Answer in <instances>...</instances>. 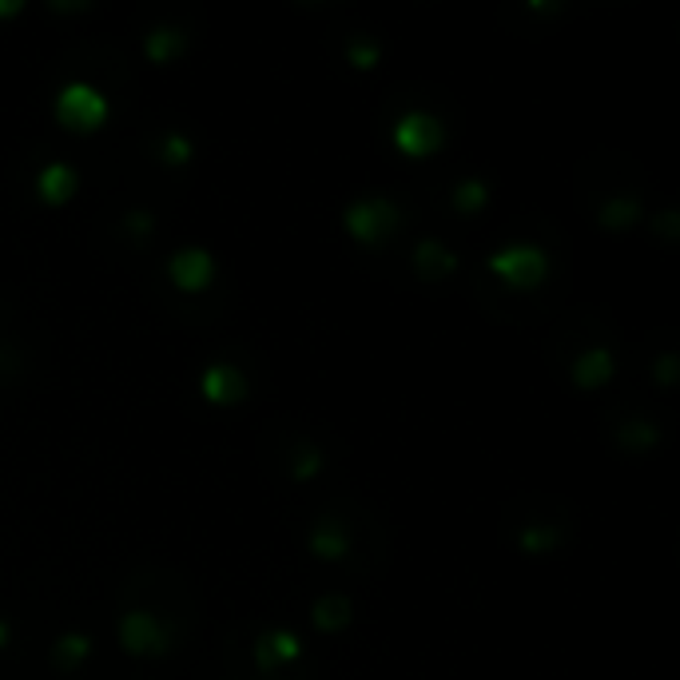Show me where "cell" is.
I'll return each instance as SVG.
<instances>
[{
  "instance_id": "1",
  "label": "cell",
  "mask_w": 680,
  "mask_h": 680,
  "mask_svg": "<svg viewBox=\"0 0 680 680\" xmlns=\"http://www.w3.org/2000/svg\"><path fill=\"white\" fill-rule=\"evenodd\" d=\"M108 96L99 89H92V84H65L60 89V96H56V124L60 128H68V132H80V136H92L99 132L104 124H108Z\"/></svg>"
},
{
  "instance_id": "2",
  "label": "cell",
  "mask_w": 680,
  "mask_h": 680,
  "mask_svg": "<svg viewBox=\"0 0 680 680\" xmlns=\"http://www.w3.org/2000/svg\"><path fill=\"white\" fill-rule=\"evenodd\" d=\"M490 271L509 286H538L549 274V255L534 243H509L502 251L490 255Z\"/></svg>"
},
{
  "instance_id": "3",
  "label": "cell",
  "mask_w": 680,
  "mask_h": 680,
  "mask_svg": "<svg viewBox=\"0 0 680 680\" xmlns=\"http://www.w3.org/2000/svg\"><path fill=\"white\" fill-rule=\"evenodd\" d=\"M342 223H347V235L359 243H366V247H374V243H383L390 231L398 227V208L390 203V199H354L351 208H347V215H342Z\"/></svg>"
},
{
  "instance_id": "4",
  "label": "cell",
  "mask_w": 680,
  "mask_h": 680,
  "mask_svg": "<svg viewBox=\"0 0 680 680\" xmlns=\"http://www.w3.org/2000/svg\"><path fill=\"white\" fill-rule=\"evenodd\" d=\"M446 143V128H442L438 116L430 112H407L402 120L395 124V148L410 160H426Z\"/></svg>"
},
{
  "instance_id": "5",
  "label": "cell",
  "mask_w": 680,
  "mask_h": 680,
  "mask_svg": "<svg viewBox=\"0 0 680 680\" xmlns=\"http://www.w3.org/2000/svg\"><path fill=\"white\" fill-rule=\"evenodd\" d=\"M120 645L128 648V653H136V657H152V653H164L167 648V633L152 613L132 609V613H124V621H120Z\"/></svg>"
},
{
  "instance_id": "6",
  "label": "cell",
  "mask_w": 680,
  "mask_h": 680,
  "mask_svg": "<svg viewBox=\"0 0 680 680\" xmlns=\"http://www.w3.org/2000/svg\"><path fill=\"white\" fill-rule=\"evenodd\" d=\"M167 274H172V283H176L179 291L196 295V291L211 286V279H215V259H211V251H203V247H184V251L172 255Z\"/></svg>"
},
{
  "instance_id": "7",
  "label": "cell",
  "mask_w": 680,
  "mask_h": 680,
  "mask_svg": "<svg viewBox=\"0 0 680 680\" xmlns=\"http://www.w3.org/2000/svg\"><path fill=\"white\" fill-rule=\"evenodd\" d=\"M199 395L208 398L211 407H235L247 398V378H243L239 366L231 363H211L199 378Z\"/></svg>"
},
{
  "instance_id": "8",
  "label": "cell",
  "mask_w": 680,
  "mask_h": 680,
  "mask_svg": "<svg viewBox=\"0 0 680 680\" xmlns=\"http://www.w3.org/2000/svg\"><path fill=\"white\" fill-rule=\"evenodd\" d=\"M303 657V641H298L291 629H271V633L259 636L255 645V660L259 669H279V665H295Z\"/></svg>"
},
{
  "instance_id": "9",
  "label": "cell",
  "mask_w": 680,
  "mask_h": 680,
  "mask_svg": "<svg viewBox=\"0 0 680 680\" xmlns=\"http://www.w3.org/2000/svg\"><path fill=\"white\" fill-rule=\"evenodd\" d=\"M77 172L68 164H45V172L36 176V196H40V203H48V208H60V203H68V199L77 196Z\"/></svg>"
},
{
  "instance_id": "10",
  "label": "cell",
  "mask_w": 680,
  "mask_h": 680,
  "mask_svg": "<svg viewBox=\"0 0 680 680\" xmlns=\"http://www.w3.org/2000/svg\"><path fill=\"white\" fill-rule=\"evenodd\" d=\"M617 371V359L613 351H605V347H593L585 351L577 363H573V383L582 386V390H601Z\"/></svg>"
},
{
  "instance_id": "11",
  "label": "cell",
  "mask_w": 680,
  "mask_h": 680,
  "mask_svg": "<svg viewBox=\"0 0 680 680\" xmlns=\"http://www.w3.org/2000/svg\"><path fill=\"white\" fill-rule=\"evenodd\" d=\"M414 267H418L422 279L438 283V279H446V274L458 271V255H454L450 247H442L438 239H422L414 247Z\"/></svg>"
},
{
  "instance_id": "12",
  "label": "cell",
  "mask_w": 680,
  "mask_h": 680,
  "mask_svg": "<svg viewBox=\"0 0 680 680\" xmlns=\"http://www.w3.org/2000/svg\"><path fill=\"white\" fill-rule=\"evenodd\" d=\"M354 617V605L351 597H342V593H323L315 605H310V621H315V629H323V633H342V629L351 625Z\"/></svg>"
},
{
  "instance_id": "13",
  "label": "cell",
  "mask_w": 680,
  "mask_h": 680,
  "mask_svg": "<svg viewBox=\"0 0 680 680\" xmlns=\"http://www.w3.org/2000/svg\"><path fill=\"white\" fill-rule=\"evenodd\" d=\"M310 553L315 558H323V561H335V558H342L347 549H351V538H347V529L339 526V521H330V517H323L315 529H310Z\"/></svg>"
},
{
  "instance_id": "14",
  "label": "cell",
  "mask_w": 680,
  "mask_h": 680,
  "mask_svg": "<svg viewBox=\"0 0 680 680\" xmlns=\"http://www.w3.org/2000/svg\"><path fill=\"white\" fill-rule=\"evenodd\" d=\"M184 33L179 28H167V24H160V28H152L148 33V40H143V52H148V60L152 65H172L179 52H184Z\"/></svg>"
},
{
  "instance_id": "15",
  "label": "cell",
  "mask_w": 680,
  "mask_h": 680,
  "mask_svg": "<svg viewBox=\"0 0 680 680\" xmlns=\"http://www.w3.org/2000/svg\"><path fill=\"white\" fill-rule=\"evenodd\" d=\"M89 653H92V636H84V633H65L52 645L56 669H77V665H84Z\"/></svg>"
},
{
  "instance_id": "16",
  "label": "cell",
  "mask_w": 680,
  "mask_h": 680,
  "mask_svg": "<svg viewBox=\"0 0 680 680\" xmlns=\"http://www.w3.org/2000/svg\"><path fill=\"white\" fill-rule=\"evenodd\" d=\"M633 223H641V203L636 199H609L601 208L605 231H629Z\"/></svg>"
},
{
  "instance_id": "17",
  "label": "cell",
  "mask_w": 680,
  "mask_h": 680,
  "mask_svg": "<svg viewBox=\"0 0 680 680\" xmlns=\"http://www.w3.org/2000/svg\"><path fill=\"white\" fill-rule=\"evenodd\" d=\"M485 203H490V184H485V179H461V184L454 187V208L466 211V215L482 211Z\"/></svg>"
},
{
  "instance_id": "18",
  "label": "cell",
  "mask_w": 680,
  "mask_h": 680,
  "mask_svg": "<svg viewBox=\"0 0 680 680\" xmlns=\"http://www.w3.org/2000/svg\"><path fill=\"white\" fill-rule=\"evenodd\" d=\"M517 546H521V553H549V549L561 546V529L558 526H529V529H521Z\"/></svg>"
},
{
  "instance_id": "19",
  "label": "cell",
  "mask_w": 680,
  "mask_h": 680,
  "mask_svg": "<svg viewBox=\"0 0 680 680\" xmlns=\"http://www.w3.org/2000/svg\"><path fill=\"white\" fill-rule=\"evenodd\" d=\"M160 160H164L167 167H187L191 160H196V148H191V140L179 132L164 136V143H160Z\"/></svg>"
},
{
  "instance_id": "20",
  "label": "cell",
  "mask_w": 680,
  "mask_h": 680,
  "mask_svg": "<svg viewBox=\"0 0 680 680\" xmlns=\"http://www.w3.org/2000/svg\"><path fill=\"white\" fill-rule=\"evenodd\" d=\"M617 438H621V446H625V450L645 454V450H653V446H657L660 434H657V430H653V426H648V422H629V426L621 430Z\"/></svg>"
},
{
  "instance_id": "21",
  "label": "cell",
  "mask_w": 680,
  "mask_h": 680,
  "mask_svg": "<svg viewBox=\"0 0 680 680\" xmlns=\"http://www.w3.org/2000/svg\"><path fill=\"white\" fill-rule=\"evenodd\" d=\"M347 60H351V68H359V72H371V68H378L383 52H378V45H374V40H351V48H347Z\"/></svg>"
},
{
  "instance_id": "22",
  "label": "cell",
  "mask_w": 680,
  "mask_h": 680,
  "mask_svg": "<svg viewBox=\"0 0 680 680\" xmlns=\"http://www.w3.org/2000/svg\"><path fill=\"white\" fill-rule=\"evenodd\" d=\"M318 470H323V454H318L310 442H303V446L295 450V478L298 482H310Z\"/></svg>"
},
{
  "instance_id": "23",
  "label": "cell",
  "mask_w": 680,
  "mask_h": 680,
  "mask_svg": "<svg viewBox=\"0 0 680 680\" xmlns=\"http://www.w3.org/2000/svg\"><path fill=\"white\" fill-rule=\"evenodd\" d=\"M657 383L660 386H672L677 383V354H665L657 363Z\"/></svg>"
},
{
  "instance_id": "24",
  "label": "cell",
  "mask_w": 680,
  "mask_h": 680,
  "mask_svg": "<svg viewBox=\"0 0 680 680\" xmlns=\"http://www.w3.org/2000/svg\"><path fill=\"white\" fill-rule=\"evenodd\" d=\"M128 231H132V235H148V231H152V215H148V211H128Z\"/></svg>"
},
{
  "instance_id": "25",
  "label": "cell",
  "mask_w": 680,
  "mask_h": 680,
  "mask_svg": "<svg viewBox=\"0 0 680 680\" xmlns=\"http://www.w3.org/2000/svg\"><path fill=\"white\" fill-rule=\"evenodd\" d=\"M657 231L665 235V239H672V235H677V211H665V215H657Z\"/></svg>"
},
{
  "instance_id": "26",
  "label": "cell",
  "mask_w": 680,
  "mask_h": 680,
  "mask_svg": "<svg viewBox=\"0 0 680 680\" xmlns=\"http://www.w3.org/2000/svg\"><path fill=\"white\" fill-rule=\"evenodd\" d=\"M24 4L21 0H0V16H21Z\"/></svg>"
},
{
  "instance_id": "27",
  "label": "cell",
  "mask_w": 680,
  "mask_h": 680,
  "mask_svg": "<svg viewBox=\"0 0 680 680\" xmlns=\"http://www.w3.org/2000/svg\"><path fill=\"white\" fill-rule=\"evenodd\" d=\"M9 633H12V629H9V621H0V648H4V641H9Z\"/></svg>"
}]
</instances>
